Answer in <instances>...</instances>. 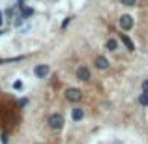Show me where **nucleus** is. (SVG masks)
<instances>
[{
  "instance_id": "1",
  "label": "nucleus",
  "mask_w": 148,
  "mask_h": 144,
  "mask_svg": "<svg viewBox=\"0 0 148 144\" xmlns=\"http://www.w3.org/2000/svg\"><path fill=\"white\" fill-rule=\"evenodd\" d=\"M49 126L53 127V129H62L64 127V116L60 114V112H54V114H51L49 116Z\"/></svg>"
},
{
  "instance_id": "2",
  "label": "nucleus",
  "mask_w": 148,
  "mask_h": 144,
  "mask_svg": "<svg viewBox=\"0 0 148 144\" xmlns=\"http://www.w3.org/2000/svg\"><path fill=\"white\" fill-rule=\"evenodd\" d=\"M81 97H83V92H81L79 88H68V90H66V99L71 101V103L81 101Z\"/></svg>"
},
{
  "instance_id": "3",
  "label": "nucleus",
  "mask_w": 148,
  "mask_h": 144,
  "mask_svg": "<svg viewBox=\"0 0 148 144\" xmlns=\"http://www.w3.org/2000/svg\"><path fill=\"white\" fill-rule=\"evenodd\" d=\"M49 71L51 69H49L47 64H38L36 68H34V75H36L38 79H45V77L49 75Z\"/></svg>"
},
{
  "instance_id": "4",
  "label": "nucleus",
  "mask_w": 148,
  "mask_h": 144,
  "mask_svg": "<svg viewBox=\"0 0 148 144\" xmlns=\"http://www.w3.org/2000/svg\"><path fill=\"white\" fill-rule=\"evenodd\" d=\"M120 28L131 30L133 28V17H131V15H122V17H120Z\"/></svg>"
},
{
  "instance_id": "5",
  "label": "nucleus",
  "mask_w": 148,
  "mask_h": 144,
  "mask_svg": "<svg viewBox=\"0 0 148 144\" xmlns=\"http://www.w3.org/2000/svg\"><path fill=\"white\" fill-rule=\"evenodd\" d=\"M77 79H81V81H90V71H88V68H84V66H79L77 68Z\"/></svg>"
},
{
  "instance_id": "6",
  "label": "nucleus",
  "mask_w": 148,
  "mask_h": 144,
  "mask_svg": "<svg viewBox=\"0 0 148 144\" xmlns=\"http://www.w3.org/2000/svg\"><path fill=\"white\" fill-rule=\"evenodd\" d=\"M94 64H96V68H98V69H107L109 68V60L105 56H96Z\"/></svg>"
},
{
  "instance_id": "7",
  "label": "nucleus",
  "mask_w": 148,
  "mask_h": 144,
  "mask_svg": "<svg viewBox=\"0 0 148 144\" xmlns=\"http://www.w3.org/2000/svg\"><path fill=\"white\" fill-rule=\"evenodd\" d=\"M120 40H122V43H124V47H126L127 51H135V43L130 40V38L126 36V34H120Z\"/></svg>"
},
{
  "instance_id": "8",
  "label": "nucleus",
  "mask_w": 148,
  "mask_h": 144,
  "mask_svg": "<svg viewBox=\"0 0 148 144\" xmlns=\"http://www.w3.org/2000/svg\"><path fill=\"white\" fill-rule=\"evenodd\" d=\"M71 118H73V122H79V120H83V118H84V111H83V109H79V107L73 109V111H71Z\"/></svg>"
},
{
  "instance_id": "9",
  "label": "nucleus",
  "mask_w": 148,
  "mask_h": 144,
  "mask_svg": "<svg viewBox=\"0 0 148 144\" xmlns=\"http://www.w3.org/2000/svg\"><path fill=\"white\" fill-rule=\"evenodd\" d=\"M105 47H107L109 51H116V49H118V41H116V40H107Z\"/></svg>"
},
{
  "instance_id": "10",
  "label": "nucleus",
  "mask_w": 148,
  "mask_h": 144,
  "mask_svg": "<svg viewBox=\"0 0 148 144\" xmlns=\"http://www.w3.org/2000/svg\"><path fill=\"white\" fill-rule=\"evenodd\" d=\"M21 15H23L25 19H26V17H32V15H34V10H32V8H26V6H25V8H21Z\"/></svg>"
},
{
  "instance_id": "11",
  "label": "nucleus",
  "mask_w": 148,
  "mask_h": 144,
  "mask_svg": "<svg viewBox=\"0 0 148 144\" xmlns=\"http://www.w3.org/2000/svg\"><path fill=\"white\" fill-rule=\"evenodd\" d=\"M139 103L143 105V107H148V92H143L141 97H139Z\"/></svg>"
},
{
  "instance_id": "12",
  "label": "nucleus",
  "mask_w": 148,
  "mask_h": 144,
  "mask_svg": "<svg viewBox=\"0 0 148 144\" xmlns=\"http://www.w3.org/2000/svg\"><path fill=\"white\" fill-rule=\"evenodd\" d=\"M120 4H124V6H135L137 0H120Z\"/></svg>"
},
{
  "instance_id": "13",
  "label": "nucleus",
  "mask_w": 148,
  "mask_h": 144,
  "mask_svg": "<svg viewBox=\"0 0 148 144\" xmlns=\"http://www.w3.org/2000/svg\"><path fill=\"white\" fill-rule=\"evenodd\" d=\"M13 88H15V90H21V88H23V83H21V81H15V83H13Z\"/></svg>"
},
{
  "instance_id": "14",
  "label": "nucleus",
  "mask_w": 148,
  "mask_h": 144,
  "mask_svg": "<svg viewBox=\"0 0 148 144\" xmlns=\"http://www.w3.org/2000/svg\"><path fill=\"white\" fill-rule=\"evenodd\" d=\"M141 88H143V92H148V79H146V81H143Z\"/></svg>"
},
{
  "instance_id": "15",
  "label": "nucleus",
  "mask_w": 148,
  "mask_h": 144,
  "mask_svg": "<svg viewBox=\"0 0 148 144\" xmlns=\"http://www.w3.org/2000/svg\"><path fill=\"white\" fill-rule=\"evenodd\" d=\"M0 141H2V144H8V137H6V135H2V139H0Z\"/></svg>"
},
{
  "instance_id": "16",
  "label": "nucleus",
  "mask_w": 148,
  "mask_h": 144,
  "mask_svg": "<svg viewBox=\"0 0 148 144\" xmlns=\"http://www.w3.org/2000/svg\"><path fill=\"white\" fill-rule=\"evenodd\" d=\"M2 21H4V13H2V10H0V25H2Z\"/></svg>"
},
{
  "instance_id": "17",
  "label": "nucleus",
  "mask_w": 148,
  "mask_h": 144,
  "mask_svg": "<svg viewBox=\"0 0 148 144\" xmlns=\"http://www.w3.org/2000/svg\"><path fill=\"white\" fill-rule=\"evenodd\" d=\"M0 64H4V60H0Z\"/></svg>"
},
{
  "instance_id": "18",
  "label": "nucleus",
  "mask_w": 148,
  "mask_h": 144,
  "mask_svg": "<svg viewBox=\"0 0 148 144\" xmlns=\"http://www.w3.org/2000/svg\"><path fill=\"white\" fill-rule=\"evenodd\" d=\"M0 36H2V32H0Z\"/></svg>"
}]
</instances>
